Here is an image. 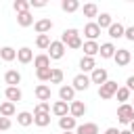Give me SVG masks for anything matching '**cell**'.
Instances as JSON below:
<instances>
[{
	"instance_id": "cell-3",
	"label": "cell",
	"mask_w": 134,
	"mask_h": 134,
	"mask_svg": "<svg viewBox=\"0 0 134 134\" xmlns=\"http://www.w3.org/2000/svg\"><path fill=\"white\" fill-rule=\"evenodd\" d=\"M117 117H119L121 124H132V121H134V107L128 105V103L119 105V107H117Z\"/></svg>"
},
{
	"instance_id": "cell-16",
	"label": "cell",
	"mask_w": 134,
	"mask_h": 134,
	"mask_svg": "<svg viewBox=\"0 0 134 134\" xmlns=\"http://www.w3.org/2000/svg\"><path fill=\"white\" fill-rule=\"evenodd\" d=\"M75 134H98V126L94 121H88V124H82L75 128Z\"/></svg>"
},
{
	"instance_id": "cell-10",
	"label": "cell",
	"mask_w": 134,
	"mask_h": 134,
	"mask_svg": "<svg viewBox=\"0 0 134 134\" xmlns=\"http://www.w3.org/2000/svg\"><path fill=\"white\" fill-rule=\"evenodd\" d=\"M82 48H84V57H96L98 54V50H100V46L96 44V42H92V40H88V42H84L82 44Z\"/></svg>"
},
{
	"instance_id": "cell-25",
	"label": "cell",
	"mask_w": 134,
	"mask_h": 134,
	"mask_svg": "<svg viewBox=\"0 0 134 134\" xmlns=\"http://www.w3.org/2000/svg\"><path fill=\"white\" fill-rule=\"evenodd\" d=\"M96 25L100 27V29H109L111 25H113V19H111V15L109 13H103V15H98V19H96Z\"/></svg>"
},
{
	"instance_id": "cell-17",
	"label": "cell",
	"mask_w": 134,
	"mask_h": 134,
	"mask_svg": "<svg viewBox=\"0 0 134 134\" xmlns=\"http://www.w3.org/2000/svg\"><path fill=\"white\" fill-rule=\"evenodd\" d=\"M4 82H6L8 86H17V84L21 82V73H19L17 69H8V71L4 73Z\"/></svg>"
},
{
	"instance_id": "cell-40",
	"label": "cell",
	"mask_w": 134,
	"mask_h": 134,
	"mask_svg": "<svg viewBox=\"0 0 134 134\" xmlns=\"http://www.w3.org/2000/svg\"><path fill=\"white\" fill-rule=\"evenodd\" d=\"M29 4L36 8H42V6H46V0H29Z\"/></svg>"
},
{
	"instance_id": "cell-7",
	"label": "cell",
	"mask_w": 134,
	"mask_h": 134,
	"mask_svg": "<svg viewBox=\"0 0 134 134\" xmlns=\"http://www.w3.org/2000/svg\"><path fill=\"white\" fill-rule=\"evenodd\" d=\"M98 34H100V27L96 25V23H86L84 25V36L88 38V40H92V42H96V38H98Z\"/></svg>"
},
{
	"instance_id": "cell-5",
	"label": "cell",
	"mask_w": 134,
	"mask_h": 134,
	"mask_svg": "<svg viewBox=\"0 0 134 134\" xmlns=\"http://www.w3.org/2000/svg\"><path fill=\"white\" fill-rule=\"evenodd\" d=\"M63 54H65V44H63L61 40L52 42L50 48H48V57H50V59H63Z\"/></svg>"
},
{
	"instance_id": "cell-20",
	"label": "cell",
	"mask_w": 134,
	"mask_h": 134,
	"mask_svg": "<svg viewBox=\"0 0 134 134\" xmlns=\"http://www.w3.org/2000/svg\"><path fill=\"white\" fill-rule=\"evenodd\" d=\"M59 96H61V100H71L73 103V96H75V90H73V86H61L59 88Z\"/></svg>"
},
{
	"instance_id": "cell-36",
	"label": "cell",
	"mask_w": 134,
	"mask_h": 134,
	"mask_svg": "<svg viewBox=\"0 0 134 134\" xmlns=\"http://www.w3.org/2000/svg\"><path fill=\"white\" fill-rule=\"evenodd\" d=\"M50 71H52V67H48V69H36V77L40 82H50Z\"/></svg>"
},
{
	"instance_id": "cell-2",
	"label": "cell",
	"mask_w": 134,
	"mask_h": 134,
	"mask_svg": "<svg viewBox=\"0 0 134 134\" xmlns=\"http://www.w3.org/2000/svg\"><path fill=\"white\" fill-rule=\"evenodd\" d=\"M117 90H119L117 82H113V80H107L103 86H98V96H100V98H105V100H109V98H113V96L117 94Z\"/></svg>"
},
{
	"instance_id": "cell-23",
	"label": "cell",
	"mask_w": 134,
	"mask_h": 134,
	"mask_svg": "<svg viewBox=\"0 0 134 134\" xmlns=\"http://www.w3.org/2000/svg\"><path fill=\"white\" fill-rule=\"evenodd\" d=\"M0 115H2V117H13V115H15V103L4 100V103L0 105Z\"/></svg>"
},
{
	"instance_id": "cell-45",
	"label": "cell",
	"mask_w": 134,
	"mask_h": 134,
	"mask_svg": "<svg viewBox=\"0 0 134 134\" xmlns=\"http://www.w3.org/2000/svg\"><path fill=\"white\" fill-rule=\"evenodd\" d=\"M63 134H73V132H63Z\"/></svg>"
},
{
	"instance_id": "cell-26",
	"label": "cell",
	"mask_w": 134,
	"mask_h": 134,
	"mask_svg": "<svg viewBox=\"0 0 134 134\" xmlns=\"http://www.w3.org/2000/svg\"><path fill=\"white\" fill-rule=\"evenodd\" d=\"M124 34H126V27L121 25V23H113L111 27H109V36L115 40V38H124Z\"/></svg>"
},
{
	"instance_id": "cell-22",
	"label": "cell",
	"mask_w": 134,
	"mask_h": 134,
	"mask_svg": "<svg viewBox=\"0 0 134 134\" xmlns=\"http://www.w3.org/2000/svg\"><path fill=\"white\" fill-rule=\"evenodd\" d=\"M80 67H82V71H94L96 69V61L92 57H82L80 59Z\"/></svg>"
},
{
	"instance_id": "cell-11",
	"label": "cell",
	"mask_w": 134,
	"mask_h": 134,
	"mask_svg": "<svg viewBox=\"0 0 134 134\" xmlns=\"http://www.w3.org/2000/svg\"><path fill=\"white\" fill-rule=\"evenodd\" d=\"M88 86H90V77L88 75L80 73V75L73 77V90H88Z\"/></svg>"
},
{
	"instance_id": "cell-43",
	"label": "cell",
	"mask_w": 134,
	"mask_h": 134,
	"mask_svg": "<svg viewBox=\"0 0 134 134\" xmlns=\"http://www.w3.org/2000/svg\"><path fill=\"white\" fill-rule=\"evenodd\" d=\"M119 134H132L130 130H119Z\"/></svg>"
},
{
	"instance_id": "cell-28",
	"label": "cell",
	"mask_w": 134,
	"mask_h": 134,
	"mask_svg": "<svg viewBox=\"0 0 134 134\" xmlns=\"http://www.w3.org/2000/svg\"><path fill=\"white\" fill-rule=\"evenodd\" d=\"M61 8H63L65 13H75V10L80 8V2H77V0H63V2H61Z\"/></svg>"
},
{
	"instance_id": "cell-19",
	"label": "cell",
	"mask_w": 134,
	"mask_h": 134,
	"mask_svg": "<svg viewBox=\"0 0 134 134\" xmlns=\"http://www.w3.org/2000/svg\"><path fill=\"white\" fill-rule=\"evenodd\" d=\"M31 59H34L31 48H27V46H25V48H19V50H17V61H19V63H23V65H25V63H29Z\"/></svg>"
},
{
	"instance_id": "cell-1",
	"label": "cell",
	"mask_w": 134,
	"mask_h": 134,
	"mask_svg": "<svg viewBox=\"0 0 134 134\" xmlns=\"http://www.w3.org/2000/svg\"><path fill=\"white\" fill-rule=\"evenodd\" d=\"M61 42L65 44V46H69V48H82V38H80V31L77 29H65L63 34H61Z\"/></svg>"
},
{
	"instance_id": "cell-38",
	"label": "cell",
	"mask_w": 134,
	"mask_h": 134,
	"mask_svg": "<svg viewBox=\"0 0 134 134\" xmlns=\"http://www.w3.org/2000/svg\"><path fill=\"white\" fill-rule=\"evenodd\" d=\"M10 128V117H2L0 115V130H8Z\"/></svg>"
},
{
	"instance_id": "cell-18",
	"label": "cell",
	"mask_w": 134,
	"mask_h": 134,
	"mask_svg": "<svg viewBox=\"0 0 134 134\" xmlns=\"http://www.w3.org/2000/svg\"><path fill=\"white\" fill-rule=\"evenodd\" d=\"M59 126H61L63 132H71L73 128H77V126H75V117H71V115L61 117V119H59Z\"/></svg>"
},
{
	"instance_id": "cell-46",
	"label": "cell",
	"mask_w": 134,
	"mask_h": 134,
	"mask_svg": "<svg viewBox=\"0 0 134 134\" xmlns=\"http://www.w3.org/2000/svg\"><path fill=\"white\" fill-rule=\"evenodd\" d=\"M132 107H134V105H132Z\"/></svg>"
},
{
	"instance_id": "cell-4",
	"label": "cell",
	"mask_w": 134,
	"mask_h": 134,
	"mask_svg": "<svg viewBox=\"0 0 134 134\" xmlns=\"http://www.w3.org/2000/svg\"><path fill=\"white\" fill-rule=\"evenodd\" d=\"M34 94H36V98H38L40 103H50V96H52L50 86H46V84H38L36 90H34Z\"/></svg>"
},
{
	"instance_id": "cell-29",
	"label": "cell",
	"mask_w": 134,
	"mask_h": 134,
	"mask_svg": "<svg viewBox=\"0 0 134 134\" xmlns=\"http://www.w3.org/2000/svg\"><path fill=\"white\" fill-rule=\"evenodd\" d=\"M50 44H52V40H50L48 34H40V36L36 38V46H38V48H50Z\"/></svg>"
},
{
	"instance_id": "cell-9",
	"label": "cell",
	"mask_w": 134,
	"mask_h": 134,
	"mask_svg": "<svg viewBox=\"0 0 134 134\" xmlns=\"http://www.w3.org/2000/svg\"><path fill=\"white\" fill-rule=\"evenodd\" d=\"M52 113L61 119V117H65V115L69 113V105H67L65 100H54V103H52Z\"/></svg>"
},
{
	"instance_id": "cell-33",
	"label": "cell",
	"mask_w": 134,
	"mask_h": 134,
	"mask_svg": "<svg viewBox=\"0 0 134 134\" xmlns=\"http://www.w3.org/2000/svg\"><path fill=\"white\" fill-rule=\"evenodd\" d=\"M84 17H98V6L94 2L84 4Z\"/></svg>"
},
{
	"instance_id": "cell-34",
	"label": "cell",
	"mask_w": 134,
	"mask_h": 134,
	"mask_svg": "<svg viewBox=\"0 0 134 134\" xmlns=\"http://www.w3.org/2000/svg\"><path fill=\"white\" fill-rule=\"evenodd\" d=\"M29 6H31V4H29V0H17V2L13 4V8L17 10V15H19V13H27V10H29Z\"/></svg>"
},
{
	"instance_id": "cell-42",
	"label": "cell",
	"mask_w": 134,
	"mask_h": 134,
	"mask_svg": "<svg viewBox=\"0 0 134 134\" xmlns=\"http://www.w3.org/2000/svg\"><path fill=\"white\" fill-rule=\"evenodd\" d=\"M105 134H119V130H117V128H107Z\"/></svg>"
},
{
	"instance_id": "cell-24",
	"label": "cell",
	"mask_w": 134,
	"mask_h": 134,
	"mask_svg": "<svg viewBox=\"0 0 134 134\" xmlns=\"http://www.w3.org/2000/svg\"><path fill=\"white\" fill-rule=\"evenodd\" d=\"M17 23H19L21 27H29V25L34 23L31 13H29V10H27V13H19V15H17Z\"/></svg>"
},
{
	"instance_id": "cell-32",
	"label": "cell",
	"mask_w": 134,
	"mask_h": 134,
	"mask_svg": "<svg viewBox=\"0 0 134 134\" xmlns=\"http://www.w3.org/2000/svg\"><path fill=\"white\" fill-rule=\"evenodd\" d=\"M17 121H19L21 126H31V124H34V115L27 113V111H21V113L17 115Z\"/></svg>"
},
{
	"instance_id": "cell-21",
	"label": "cell",
	"mask_w": 134,
	"mask_h": 134,
	"mask_svg": "<svg viewBox=\"0 0 134 134\" xmlns=\"http://www.w3.org/2000/svg\"><path fill=\"white\" fill-rule=\"evenodd\" d=\"M34 65H36V69H48L50 67V57L48 54H38L34 59Z\"/></svg>"
},
{
	"instance_id": "cell-30",
	"label": "cell",
	"mask_w": 134,
	"mask_h": 134,
	"mask_svg": "<svg viewBox=\"0 0 134 134\" xmlns=\"http://www.w3.org/2000/svg\"><path fill=\"white\" fill-rule=\"evenodd\" d=\"M63 77H65L63 69H59V67H52V71H50V84H61V82H63Z\"/></svg>"
},
{
	"instance_id": "cell-37",
	"label": "cell",
	"mask_w": 134,
	"mask_h": 134,
	"mask_svg": "<svg viewBox=\"0 0 134 134\" xmlns=\"http://www.w3.org/2000/svg\"><path fill=\"white\" fill-rule=\"evenodd\" d=\"M130 98V90L126 88V86H121L119 90H117V100H121V105H124V100H128Z\"/></svg>"
},
{
	"instance_id": "cell-27",
	"label": "cell",
	"mask_w": 134,
	"mask_h": 134,
	"mask_svg": "<svg viewBox=\"0 0 134 134\" xmlns=\"http://www.w3.org/2000/svg\"><path fill=\"white\" fill-rule=\"evenodd\" d=\"M0 59L8 63V61L17 59V50H15V48H10V46H4V48H0Z\"/></svg>"
},
{
	"instance_id": "cell-41",
	"label": "cell",
	"mask_w": 134,
	"mask_h": 134,
	"mask_svg": "<svg viewBox=\"0 0 134 134\" xmlns=\"http://www.w3.org/2000/svg\"><path fill=\"white\" fill-rule=\"evenodd\" d=\"M126 88H128V90H134V75H130V77L126 80Z\"/></svg>"
},
{
	"instance_id": "cell-14",
	"label": "cell",
	"mask_w": 134,
	"mask_h": 134,
	"mask_svg": "<svg viewBox=\"0 0 134 134\" xmlns=\"http://www.w3.org/2000/svg\"><path fill=\"white\" fill-rule=\"evenodd\" d=\"M4 94H6V100H10V103H19L21 100V90L17 88V86H6V90H4Z\"/></svg>"
},
{
	"instance_id": "cell-15",
	"label": "cell",
	"mask_w": 134,
	"mask_h": 134,
	"mask_svg": "<svg viewBox=\"0 0 134 134\" xmlns=\"http://www.w3.org/2000/svg\"><path fill=\"white\" fill-rule=\"evenodd\" d=\"M69 113H71V117H82V115L86 113V105H84L82 100H73V103L69 105Z\"/></svg>"
},
{
	"instance_id": "cell-39",
	"label": "cell",
	"mask_w": 134,
	"mask_h": 134,
	"mask_svg": "<svg viewBox=\"0 0 134 134\" xmlns=\"http://www.w3.org/2000/svg\"><path fill=\"white\" fill-rule=\"evenodd\" d=\"M124 38H128V40H130V42H134V25H132V27H128V29H126V34H124Z\"/></svg>"
},
{
	"instance_id": "cell-8",
	"label": "cell",
	"mask_w": 134,
	"mask_h": 134,
	"mask_svg": "<svg viewBox=\"0 0 134 134\" xmlns=\"http://www.w3.org/2000/svg\"><path fill=\"white\" fill-rule=\"evenodd\" d=\"M90 82H92V84H98V86H103V84L107 82V69H103V67H96V69L92 71V75H90Z\"/></svg>"
},
{
	"instance_id": "cell-6",
	"label": "cell",
	"mask_w": 134,
	"mask_h": 134,
	"mask_svg": "<svg viewBox=\"0 0 134 134\" xmlns=\"http://www.w3.org/2000/svg\"><path fill=\"white\" fill-rule=\"evenodd\" d=\"M115 63L119 65V67H126L130 61H132V54H130V50H126V48H117V52H115Z\"/></svg>"
},
{
	"instance_id": "cell-13",
	"label": "cell",
	"mask_w": 134,
	"mask_h": 134,
	"mask_svg": "<svg viewBox=\"0 0 134 134\" xmlns=\"http://www.w3.org/2000/svg\"><path fill=\"white\" fill-rule=\"evenodd\" d=\"M115 52H117V48H115L111 42H105V44H100V50H98V54H100L103 59H113V57H115Z\"/></svg>"
},
{
	"instance_id": "cell-12",
	"label": "cell",
	"mask_w": 134,
	"mask_h": 134,
	"mask_svg": "<svg viewBox=\"0 0 134 134\" xmlns=\"http://www.w3.org/2000/svg\"><path fill=\"white\" fill-rule=\"evenodd\" d=\"M34 27H36L38 36H40V34H48V31L52 29V21H50V19H38V21L34 23Z\"/></svg>"
},
{
	"instance_id": "cell-35",
	"label": "cell",
	"mask_w": 134,
	"mask_h": 134,
	"mask_svg": "<svg viewBox=\"0 0 134 134\" xmlns=\"http://www.w3.org/2000/svg\"><path fill=\"white\" fill-rule=\"evenodd\" d=\"M34 124L40 126V128H46L50 124V113H46V115H34Z\"/></svg>"
},
{
	"instance_id": "cell-31",
	"label": "cell",
	"mask_w": 134,
	"mask_h": 134,
	"mask_svg": "<svg viewBox=\"0 0 134 134\" xmlns=\"http://www.w3.org/2000/svg\"><path fill=\"white\" fill-rule=\"evenodd\" d=\"M50 111H52L50 103H38V105L34 107V115H46V113H50Z\"/></svg>"
},
{
	"instance_id": "cell-44",
	"label": "cell",
	"mask_w": 134,
	"mask_h": 134,
	"mask_svg": "<svg viewBox=\"0 0 134 134\" xmlns=\"http://www.w3.org/2000/svg\"><path fill=\"white\" fill-rule=\"evenodd\" d=\"M130 132H132V134H134V121H132V124H130Z\"/></svg>"
}]
</instances>
